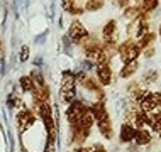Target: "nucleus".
Listing matches in <instances>:
<instances>
[{"mask_svg": "<svg viewBox=\"0 0 161 152\" xmlns=\"http://www.w3.org/2000/svg\"><path fill=\"white\" fill-rule=\"evenodd\" d=\"M76 78L73 73L69 71H64L63 73V80H61V88H59V97H61V102L63 103H71L75 102V97H76Z\"/></svg>", "mask_w": 161, "mask_h": 152, "instance_id": "1", "label": "nucleus"}, {"mask_svg": "<svg viewBox=\"0 0 161 152\" xmlns=\"http://www.w3.org/2000/svg\"><path fill=\"white\" fill-rule=\"evenodd\" d=\"M117 54H119L122 64H125V63H129V61H136L137 56L141 54V49L137 47L136 41L129 39V41H124L122 44L117 46Z\"/></svg>", "mask_w": 161, "mask_h": 152, "instance_id": "2", "label": "nucleus"}, {"mask_svg": "<svg viewBox=\"0 0 161 152\" xmlns=\"http://www.w3.org/2000/svg\"><path fill=\"white\" fill-rule=\"evenodd\" d=\"M88 110L86 108V105L83 102H78V100H75V102L69 103L68 110H66V118L69 122V127H75V125L80 123L81 117L85 115V112Z\"/></svg>", "mask_w": 161, "mask_h": 152, "instance_id": "3", "label": "nucleus"}, {"mask_svg": "<svg viewBox=\"0 0 161 152\" xmlns=\"http://www.w3.org/2000/svg\"><path fill=\"white\" fill-rule=\"evenodd\" d=\"M34 122H36V115H34L31 110H27V108L22 107L17 112V125H19L20 132H25L27 128H31L34 125Z\"/></svg>", "mask_w": 161, "mask_h": 152, "instance_id": "4", "label": "nucleus"}, {"mask_svg": "<svg viewBox=\"0 0 161 152\" xmlns=\"http://www.w3.org/2000/svg\"><path fill=\"white\" fill-rule=\"evenodd\" d=\"M68 36H69V39H71L73 42L80 44V42L88 36V30L85 29V25L81 24L80 20H73L71 25H69V29H68Z\"/></svg>", "mask_w": 161, "mask_h": 152, "instance_id": "5", "label": "nucleus"}, {"mask_svg": "<svg viewBox=\"0 0 161 152\" xmlns=\"http://www.w3.org/2000/svg\"><path fill=\"white\" fill-rule=\"evenodd\" d=\"M139 107H141V112H144V113H149V112L156 110V100H154V93H149V91H146L144 97L139 100Z\"/></svg>", "mask_w": 161, "mask_h": 152, "instance_id": "6", "label": "nucleus"}, {"mask_svg": "<svg viewBox=\"0 0 161 152\" xmlns=\"http://www.w3.org/2000/svg\"><path fill=\"white\" fill-rule=\"evenodd\" d=\"M97 76H98V81H100L103 86L110 85V83H112V68H110V64L97 66Z\"/></svg>", "mask_w": 161, "mask_h": 152, "instance_id": "7", "label": "nucleus"}, {"mask_svg": "<svg viewBox=\"0 0 161 152\" xmlns=\"http://www.w3.org/2000/svg\"><path fill=\"white\" fill-rule=\"evenodd\" d=\"M115 36H117V22L115 20H108V22L103 25V30H102L103 42L115 41Z\"/></svg>", "mask_w": 161, "mask_h": 152, "instance_id": "8", "label": "nucleus"}, {"mask_svg": "<svg viewBox=\"0 0 161 152\" xmlns=\"http://www.w3.org/2000/svg\"><path fill=\"white\" fill-rule=\"evenodd\" d=\"M134 142L137 145H147L151 142V134L147 128H136L134 132Z\"/></svg>", "mask_w": 161, "mask_h": 152, "instance_id": "9", "label": "nucleus"}, {"mask_svg": "<svg viewBox=\"0 0 161 152\" xmlns=\"http://www.w3.org/2000/svg\"><path fill=\"white\" fill-rule=\"evenodd\" d=\"M134 132H136V128L132 127L130 123H124L122 127H120V142H124V144H129V142L134 140Z\"/></svg>", "mask_w": 161, "mask_h": 152, "instance_id": "10", "label": "nucleus"}, {"mask_svg": "<svg viewBox=\"0 0 161 152\" xmlns=\"http://www.w3.org/2000/svg\"><path fill=\"white\" fill-rule=\"evenodd\" d=\"M142 15H147V14H142V10H141L137 5L125 7V10H124V17H125L127 20H137L139 17H142Z\"/></svg>", "mask_w": 161, "mask_h": 152, "instance_id": "11", "label": "nucleus"}, {"mask_svg": "<svg viewBox=\"0 0 161 152\" xmlns=\"http://www.w3.org/2000/svg\"><path fill=\"white\" fill-rule=\"evenodd\" d=\"M98 123V130L100 134H102L105 139H112V134H114V130H112V123H110V118H103L97 122Z\"/></svg>", "mask_w": 161, "mask_h": 152, "instance_id": "12", "label": "nucleus"}, {"mask_svg": "<svg viewBox=\"0 0 161 152\" xmlns=\"http://www.w3.org/2000/svg\"><path fill=\"white\" fill-rule=\"evenodd\" d=\"M139 68V64H137V61H129V63H125L122 69H120V78H129V76H132L134 73H136V69Z\"/></svg>", "mask_w": 161, "mask_h": 152, "instance_id": "13", "label": "nucleus"}, {"mask_svg": "<svg viewBox=\"0 0 161 152\" xmlns=\"http://www.w3.org/2000/svg\"><path fill=\"white\" fill-rule=\"evenodd\" d=\"M154 32H151V30H149V32H146L144 34V36H141V37H137V42H136V44H137V47H139V49H144V47H149L151 44H153V41H154Z\"/></svg>", "mask_w": 161, "mask_h": 152, "instance_id": "14", "label": "nucleus"}, {"mask_svg": "<svg viewBox=\"0 0 161 152\" xmlns=\"http://www.w3.org/2000/svg\"><path fill=\"white\" fill-rule=\"evenodd\" d=\"M19 83H20V88H22L24 91H29V93H32L34 88H36V85H34V80L31 76H22L19 80Z\"/></svg>", "mask_w": 161, "mask_h": 152, "instance_id": "15", "label": "nucleus"}, {"mask_svg": "<svg viewBox=\"0 0 161 152\" xmlns=\"http://www.w3.org/2000/svg\"><path fill=\"white\" fill-rule=\"evenodd\" d=\"M103 7V0H88L85 3V10L88 12H95V10H100Z\"/></svg>", "mask_w": 161, "mask_h": 152, "instance_id": "16", "label": "nucleus"}, {"mask_svg": "<svg viewBox=\"0 0 161 152\" xmlns=\"http://www.w3.org/2000/svg\"><path fill=\"white\" fill-rule=\"evenodd\" d=\"M142 54H144V58H153L154 56V47L153 46L144 47V49H142Z\"/></svg>", "mask_w": 161, "mask_h": 152, "instance_id": "17", "label": "nucleus"}, {"mask_svg": "<svg viewBox=\"0 0 161 152\" xmlns=\"http://www.w3.org/2000/svg\"><path fill=\"white\" fill-rule=\"evenodd\" d=\"M88 152H107V150H105V147H103V145L95 144V145H92V147H88Z\"/></svg>", "mask_w": 161, "mask_h": 152, "instance_id": "18", "label": "nucleus"}, {"mask_svg": "<svg viewBox=\"0 0 161 152\" xmlns=\"http://www.w3.org/2000/svg\"><path fill=\"white\" fill-rule=\"evenodd\" d=\"M75 3H76L75 0H63V8L69 12V10H71V7L75 5Z\"/></svg>", "mask_w": 161, "mask_h": 152, "instance_id": "19", "label": "nucleus"}, {"mask_svg": "<svg viewBox=\"0 0 161 152\" xmlns=\"http://www.w3.org/2000/svg\"><path fill=\"white\" fill-rule=\"evenodd\" d=\"M151 128H153V130H154V132H156V134H158V135H161V118H159V120H156V122H154V123H153V125H151Z\"/></svg>", "mask_w": 161, "mask_h": 152, "instance_id": "20", "label": "nucleus"}, {"mask_svg": "<svg viewBox=\"0 0 161 152\" xmlns=\"http://www.w3.org/2000/svg\"><path fill=\"white\" fill-rule=\"evenodd\" d=\"M29 58V49H27V46H24L22 47V53H20V61H25Z\"/></svg>", "mask_w": 161, "mask_h": 152, "instance_id": "21", "label": "nucleus"}, {"mask_svg": "<svg viewBox=\"0 0 161 152\" xmlns=\"http://www.w3.org/2000/svg\"><path fill=\"white\" fill-rule=\"evenodd\" d=\"M156 78H158V75H156V71H153L151 75H147V76H146V83H153Z\"/></svg>", "mask_w": 161, "mask_h": 152, "instance_id": "22", "label": "nucleus"}, {"mask_svg": "<svg viewBox=\"0 0 161 152\" xmlns=\"http://www.w3.org/2000/svg\"><path fill=\"white\" fill-rule=\"evenodd\" d=\"M130 2H132V0H119V5H122V7H127Z\"/></svg>", "mask_w": 161, "mask_h": 152, "instance_id": "23", "label": "nucleus"}, {"mask_svg": "<svg viewBox=\"0 0 161 152\" xmlns=\"http://www.w3.org/2000/svg\"><path fill=\"white\" fill-rule=\"evenodd\" d=\"M159 34H161V27H159Z\"/></svg>", "mask_w": 161, "mask_h": 152, "instance_id": "24", "label": "nucleus"}]
</instances>
